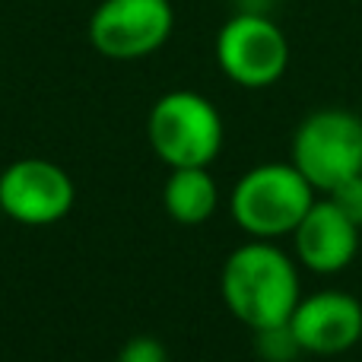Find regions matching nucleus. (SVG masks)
Here are the masks:
<instances>
[{"label":"nucleus","mask_w":362,"mask_h":362,"mask_svg":"<svg viewBox=\"0 0 362 362\" xmlns=\"http://www.w3.org/2000/svg\"><path fill=\"white\" fill-rule=\"evenodd\" d=\"M219 293L232 318L251 331L286 325L302 299L299 270L283 248L267 238L245 242L226 257Z\"/></svg>","instance_id":"nucleus-1"},{"label":"nucleus","mask_w":362,"mask_h":362,"mask_svg":"<svg viewBox=\"0 0 362 362\" xmlns=\"http://www.w3.org/2000/svg\"><path fill=\"white\" fill-rule=\"evenodd\" d=\"M315 200L312 181L293 163H261L235 181L229 213L245 235L274 242L293 235Z\"/></svg>","instance_id":"nucleus-2"},{"label":"nucleus","mask_w":362,"mask_h":362,"mask_svg":"<svg viewBox=\"0 0 362 362\" xmlns=\"http://www.w3.org/2000/svg\"><path fill=\"white\" fill-rule=\"evenodd\" d=\"M226 127L219 108L194 89L159 95L146 118V140L169 169L210 165L223 150Z\"/></svg>","instance_id":"nucleus-3"},{"label":"nucleus","mask_w":362,"mask_h":362,"mask_svg":"<svg viewBox=\"0 0 362 362\" xmlns=\"http://www.w3.org/2000/svg\"><path fill=\"white\" fill-rule=\"evenodd\" d=\"M289 163L315 191H334L340 181L362 175V118L350 108H318L293 134Z\"/></svg>","instance_id":"nucleus-4"},{"label":"nucleus","mask_w":362,"mask_h":362,"mask_svg":"<svg viewBox=\"0 0 362 362\" xmlns=\"http://www.w3.org/2000/svg\"><path fill=\"white\" fill-rule=\"evenodd\" d=\"M216 64L235 86L267 89L289 67V38L257 10H238L216 32Z\"/></svg>","instance_id":"nucleus-5"},{"label":"nucleus","mask_w":362,"mask_h":362,"mask_svg":"<svg viewBox=\"0 0 362 362\" xmlns=\"http://www.w3.org/2000/svg\"><path fill=\"white\" fill-rule=\"evenodd\" d=\"M172 0H102L86 25L89 45L112 61L150 57L172 38Z\"/></svg>","instance_id":"nucleus-6"},{"label":"nucleus","mask_w":362,"mask_h":362,"mask_svg":"<svg viewBox=\"0 0 362 362\" xmlns=\"http://www.w3.org/2000/svg\"><path fill=\"white\" fill-rule=\"evenodd\" d=\"M74 204V178L51 159L25 156L0 172V213L19 226H54Z\"/></svg>","instance_id":"nucleus-7"},{"label":"nucleus","mask_w":362,"mask_h":362,"mask_svg":"<svg viewBox=\"0 0 362 362\" xmlns=\"http://www.w3.org/2000/svg\"><path fill=\"white\" fill-rule=\"evenodd\" d=\"M302 353L312 356H340L362 340V302L340 289H321L302 296L289 318Z\"/></svg>","instance_id":"nucleus-8"},{"label":"nucleus","mask_w":362,"mask_h":362,"mask_svg":"<svg viewBox=\"0 0 362 362\" xmlns=\"http://www.w3.org/2000/svg\"><path fill=\"white\" fill-rule=\"evenodd\" d=\"M359 226L337 210L331 197L315 200L302 223L293 229L296 261L305 270L331 276L346 270L359 255Z\"/></svg>","instance_id":"nucleus-9"},{"label":"nucleus","mask_w":362,"mask_h":362,"mask_svg":"<svg viewBox=\"0 0 362 362\" xmlns=\"http://www.w3.org/2000/svg\"><path fill=\"white\" fill-rule=\"evenodd\" d=\"M163 206L169 213V219H175L178 226L206 223L219 206L216 178L206 172V165L172 169L163 187Z\"/></svg>","instance_id":"nucleus-10"},{"label":"nucleus","mask_w":362,"mask_h":362,"mask_svg":"<svg viewBox=\"0 0 362 362\" xmlns=\"http://www.w3.org/2000/svg\"><path fill=\"white\" fill-rule=\"evenodd\" d=\"M255 350L264 362H293L302 356V346L296 340L293 327L286 325H274L264 327V331H255Z\"/></svg>","instance_id":"nucleus-11"},{"label":"nucleus","mask_w":362,"mask_h":362,"mask_svg":"<svg viewBox=\"0 0 362 362\" xmlns=\"http://www.w3.org/2000/svg\"><path fill=\"white\" fill-rule=\"evenodd\" d=\"M327 197L337 204V210L344 213L350 223H356L362 229V175H353V178L340 181L334 191H327Z\"/></svg>","instance_id":"nucleus-12"},{"label":"nucleus","mask_w":362,"mask_h":362,"mask_svg":"<svg viewBox=\"0 0 362 362\" xmlns=\"http://www.w3.org/2000/svg\"><path fill=\"white\" fill-rule=\"evenodd\" d=\"M118 362H169V350H165L163 340L140 334V337H131L121 346Z\"/></svg>","instance_id":"nucleus-13"},{"label":"nucleus","mask_w":362,"mask_h":362,"mask_svg":"<svg viewBox=\"0 0 362 362\" xmlns=\"http://www.w3.org/2000/svg\"><path fill=\"white\" fill-rule=\"evenodd\" d=\"M359 346H362V340H359Z\"/></svg>","instance_id":"nucleus-14"}]
</instances>
